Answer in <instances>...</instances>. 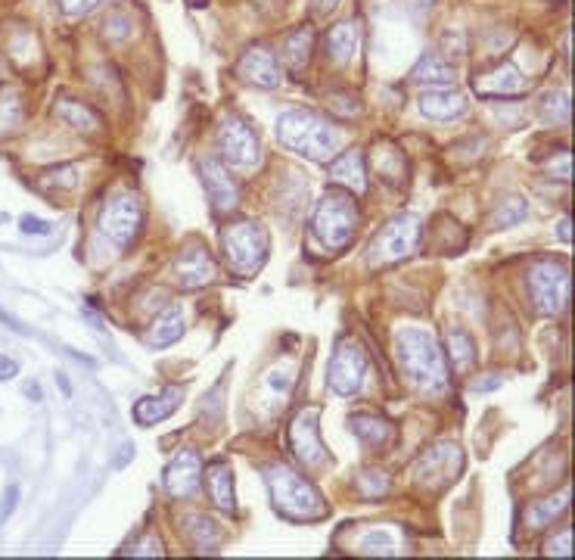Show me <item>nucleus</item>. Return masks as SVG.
I'll list each match as a JSON object with an SVG mask.
<instances>
[{
	"label": "nucleus",
	"instance_id": "obj_1",
	"mask_svg": "<svg viewBox=\"0 0 575 560\" xmlns=\"http://www.w3.org/2000/svg\"><path fill=\"white\" fill-rule=\"evenodd\" d=\"M395 358L405 370V377L420 392H442L448 387L445 352L439 349L436 337L427 330L407 327L395 337Z\"/></svg>",
	"mask_w": 575,
	"mask_h": 560
},
{
	"label": "nucleus",
	"instance_id": "obj_2",
	"mask_svg": "<svg viewBox=\"0 0 575 560\" xmlns=\"http://www.w3.org/2000/svg\"><path fill=\"white\" fill-rule=\"evenodd\" d=\"M278 141L286 150L323 162V159H333V153L340 150L342 134L327 119H320L318 112L290 109L278 119Z\"/></svg>",
	"mask_w": 575,
	"mask_h": 560
},
{
	"label": "nucleus",
	"instance_id": "obj_3",
	"mask_svg": "<svg viewBox=\"0 0 575 560\" xmlns=\"http://www.w3.org/2000/svg\"><path fill=\"white\" fill-rule=\"evenodd\" d=\"M265 483L271 492V504L278 508L283 518L290 520H318L327 514V504L320 501L318 489L296 474L290 464H268L265 467Z\"/></svg>",
	"mask_w": 575,
	"mask_h": 560
},
{
	"label": "nucleus",
	"instance_id": "obj_4",
	"mask_svg": "<svg viewBox=\"0 0 575 560\" xmlns=\"http://www.w3.org/2000/svg\"><path fill=\"white\" fill-rule=\"evenodd\" d=\"M221 249L231 271L249 278L268 259V231L258 221H234L221 231Z\"/></svg>",
	"mask_w": 575,
	"mask_h": 560
},
{
	"label": "nucleus",
	"instance_id": "obj_5",
	"mask_svg": "<svg viewBox=\"0 0 575 560\" xmlns=\"http://www.w3.org/2000/svg\"><path fill=\"white\" fill-rule=\"evenodd\" d=\"M315 238L327 246V249H342L345 243H352L355 231H358V206L348 196V191H330L315 209Z\"/></svg>",
	"mask_w": 575,
	"mask_h": 560
},
{
	"label": "nucleus",
	"instance_id": "obj_6",
	"mask_svg": "<svg viewBox=\"0 0 575 560\" xmlns=\"http://www.w3.org/2000/svg\"><path fill=\"white\" fill-rule=\"evenodd\" d=\"M140 224H144V206L134 194H119L107 199V206L100 209V218H97L100 234L115 249H129L140 234Z\"/></svg>",
	"mask_w": 575,
	"mask_h": 560
},
{
	"label": "nucleus",
	"instance_id": "obj_7",
	"mask_svg": "<svg viewBox=\"0 0 575 560\" xmlns=\"http://www.w3.org/2000/svg\"><path fill=\"white\" fill-rule=\"evenodd\" d=\"M417 243H420V221L414 216H395L374 238L367 259H370L374 268H386V265L411 259L414 249H417Z\"/></svg>",
	"mask_w": 575,
	"mask_h": 560
},
{
	"label": "nucleus",
	"instance_id": "obj_8",
	"mask_svg": "<svg viewBox=\"0 0 575 560\" xmlns=\"http://www.w3.org/2000/svg\"><path fill=\"white\" fill-rule=\"evenodd\" d=\"M529 290H533L535 308L541 315H560L570 302V268H566V261H538L529 271Z\"/></svg>",
	"mask_w": 575,
	"mask_h": 560
},
{
	"label": "nucleus",
	"instance_id": "obj_9",
	"mask_svg": "<svg viewBox=\"0 0 575 560\" xmlns=\"http://www.w3.org/2000/svg\"><path fill=\"white\" fill-rule=\"evenodd\" d=\"M218 144L228 162L243 166V169H256L261 159V144H258L256 129H249L246 119L240 115H224L218 125Z\"/></svg>",
	"mask_w": 575,
	"mask_h": 560
},
{
	"label": "nucleus",
	"instance_id": "obj_10",
	"mask_svg": "<svg viewBox=\"0 0 575 560\" xmlns=\"http://www.w3.org/2000/svg\"><path fill=\"white\" fill-rule=\"evenodd\" d=\"M330 389L337 395H358L367 380V355L358 343H342L330 362Z\"/></svg>",
	"mask_w": 575,
	"mask_h": 560
},
{
	"label": "nucleus",
	"instance_id": "obj_11",
	"mask_svg": "<svg viewBox=\"0 0 575 560\" xmlns=\"http://www.w3.org/2000/svg\"><path fill=\"white\" fill-rule=\"evenodd\" d=\"M461 467H464V454H461V449L451 446V442H442V446L429 449V452L414 464V479H417L420 486H427V489H442V486H448L454 476L461 474Z\"/></svg>",
	"mask_w": 575,
	"mask_h": 560
},
{
	"label": "nucleus",
	"instance_id": "obj_12",
	"mask_svg": "<svg viewBox=\"0 0 575 560\" xmlns=\"http://www.w3.org/2000/svg\"><path fill=\"white\" fill-rule=\"evenodd\" d=\"M199 178L206 184V194L212 199V209L218 216H231L243 203V191L236 184V178L218 159H203L199 162Z\"/></svg>",
	"mask_w": 575,
	"mask_h": 560
},
{
	"label": "nucleus",
	"instance_id": "obj_13",
	"mask_svg": "<svg viewBox=\"0 0 575 560\" xmlns=\"http://www.w3.org/2000/svg\"><path fill=\"white\" fill-rule=\"evenodd\" d=\"M318 421H320L318 409H305V411H298L296 417H293V427H290L293 454L298 458V464H305V467H318L320 461L327 458V452H323V442H320Z\"/></svg>",
	"mask_w": 575,
	"mask_h": 560
},
{
	"label": "nucleus",
	"instance_id": "obj_14",
	"mask_svg": "<svg viewBox=\"0 0 575 560\" xmlns=\"http://www.w3.org/2000/svg\"><path fill=\"white\" fill-rule=\"evenodd\" d=\"M218 278V265L209 256V249L203 246H184L174 259V280L178 287L184 290H199V287H209Z\"/></svg>",
	"mask_w": 575,
	"mask_h": 560
},
{
	"label": "nucleus",
	"instance_id": "obj_15",
	"mask_svg": "<svg viewBox=\"0 0 575 560\" xmlns=\"http://www.w3.org/2000/svg\"><path fill=\"white\" fill-rule=\"evenodd\" d=\"M236 75L256 87H278L283 82V69H280L278 53L268 50V47L246 50L240 57V63H236Z\"/></svg>",
	"mask_w": 575,
	"mask_h": 560
},
{
	"label": "nucleus",
	"instance_id": "obj_16",
	"mask_svg": "<svg viewBox=\"0 0 575 560\" xmlns=\"http://www.w3.org/2000/svg\"><path fill=\"white\" fill-rule=\"evenodd\" d=\"M199 483H203V461L193 449L174 454V461L166 471V489L174 498H193L199 492Z\"/></svg>",
	"mask_w": 575,
	"mask_h": 560
},
{
	"label": "nucleus",
	"instance_id": "obj_17",
	"mask_svg": "<svg viewBox=\"0 0 575 560\" xmlns=\"http://www.w3.org/2000/svg\"><path fill=\"white\" fill-rule=\"evenodd\" d=\"M473 90H476L479 97H519V94L529 90V82H526V75H523L516 65L504 63L498 65V69H491V72H486L482 78H476Z\"/></svg>",
	"mask_w": 575,
	"mask_h": 560
},
{
	"label": "nucleus",
	"instance_id": "obj_18",
	"mask_svg": "<svg viewBox=\"0 0 575 560\" xmlns=\"http://www.w3.org/2000/svg\"><path fill=\"white\" fill-rule=\"evenodd\" d=\"M417 107H420V112H424L427 119L445 122V119H457V115L467 109V100H464L461 90L442 85V87H427V90L417 97Z\"/></svg>",
	"mask_w": 575,
	"mask_h": 560
},
{
	"label": "nucleus",
	"instance_id": "obj_19",
	"mask_svg": "<svg viewBox=\"0 0 575 560\" xmlns=\"http://www.w3.org/2000/svg\"><path fill=\"white\" fill-rule=\"evenodd\" d=\"M330 181L340 184L348 194H364L367 191V169H364L362 150H345L330 162Z\"/></svg>",
	"mask_w": 575,
	"mask_h": 560
},
{
	"label": "nucleus",
	"instance_id": "obj_20",
	"mask_svg": "<svg viewBox=\"0 0 575 560\" xmlns=\"http://www.w3.org/2000/svg\"><path fill=\"white\" fill-rule=\"evenodd\" d=\"M181 399H184V387H169L162 389L159 395H147V399H140L134 405V421L140 427H152V424L171 417L178 411V405H181Z\"/></svg>",
	"mask_w": 575,
	"mask_h": 560
},
{
	"label": "nucleus",
	"instance_id": "obj_21",
	"mask_svg": "<svg viewBox=\"0 0 575 560\" xmlns=\"http://www.w3.org/2000/svg\"><path fill=\"white\" fill-rule=\"evenodd\" d=\"M352 433L362 439L364 446H370V449H383L392 442V436H395V427L380 417V414H374V411H362V414H352Z\"/></svg>",
	"mask_w": 575,
	"mask_h": 560
},
{
	"label": "nucleus",
	"instance_id": "obj_22",
	"mask_svg": "<svg viewBox=\"0 0 575 560\" xmlns=\"http://www.w3.org/2000/svg\"><path fill=\"white\" fill-rule=\"evenodd\" d=\"M358 44H362V28H358V22L355 20L337 22V25L327 32V53H330V60H337V63H348V60L355 57Z\"/></svg>",
	"mask_w": 575,
	"mask_h": 560
},
{
	"label": "nucleus",
	"instance_id": "obj_23",
	"mask_svg": "<svg viewBox=\"0 0 575 560\" xmlns=\"http://www.w3.org/2000/svg\"><path fill=\"white\" fill-rule=\"evenodd\" d=\"M206 483H209V492H212V501L224 511V514H234L236 501H234V474L224 461H215L206 474Z\"/></svg>",
	"mask_w": 575,
	"mask_h": 560
},
{
	"label": "nucleus",
	"instance_id": "obj_24",
	"mask_svg": "<svg viewBox=\"0 0 575 560\" xmlns=\"http://www.w3.org/2000/svg\"><path fill=\"white\" fill-rule=\"evenodd\" d=\"M184 337V312L178 305H169L156 324L149 327V345L152 349H166V345L178 343Z\"/></svg>",
	"mask_w": 575,
	"mask_h": 560
},
{
	"label": "nucleus",
	"instance_id": "obj_25",
	"mask_svg": "<svg viewBox=\"0 0 575 560\" xmlns=\"http://www.w3.org/2000/svg\"><path fill=\"white\" fill-rule=\"evenodd\" d=\"M53 115L69 125V129L82 131V134H94V131L100 129V119H97V112L90 107H85L82 100H57V107H53Z\"/></svg>",
	"mask_w": 575,
	"mask_h": 560
},
{
	"label": "nucleus",
	"instance_id": "obj_26",
	"mask_svg": "<svg viewBox=\"0 0 575 560\" xmlns=\"http://www.w3.org/2000/svg\"><path fill=\"white\" fill-rule=\"evenodd\" d=\"M374 174L386 181V184H405L407 181V162L395 147H380L374 153Z\"/></svg>",
	"mask_w": 575,
	"mask_h": 560
},
{
	"label": "nucleus",
	"instance_id": "obj_27",
	"mask_svg": "<svg viewBox=\"0 0 575 560\" xmlns=\"http://www.w3.org/2000/svg\"><path fill=\"white\" fill-rule=\"evenodd\" d=\"M411 75H414V82L442 87V85H451V78H454V65L448 63L445 57H439V53H427L420 63L414 65Z\"/></svg>",
	"mask_w": 575,
	"mask_h": 560
},
{
	"label": "nucleus",
	"instance_id": "obj_28",
	"mask_svg": "<svg viewBox=\"0 0 575 560\" xmlns=\"http://www.w3.org/2000/svg\"><path fill=\"white\" fill-rule=\"evenodd\" d=\"M311 47H315V28L311 25H298L296 32L286 35V44H283V57L293 69H302L311 57Z\"/></svg>",
	"mask_w": 575,
	"mask_h": 560
},
{
	"label": "nucleus",
	"instance_id": "obj_29",
	"mask_svg": "<svg viewBox=\"0 0 575 560\" xmlns=\"http://www.w3.org/2000/svg\"><path fill=\"white\" fill-rule=\"evenodd\" d=\"M448 358L454 362L457 370H467V367L476 365V343H473V337L464 333V330H451L448 333Z\"/></svg>",
	"mask_w": 575,
	"mask_h": 560
},
{
	"label": "nucleus",
	"instance_id": "obj_30",
	"mask_svg": "<svg viewBox=\"0 0 575 560\" xmlns=\"http://www.w3.org/2000/svg\"><path fill=\"white\" fill-rule=\"evenodd\" d=\"M187 536L196 548L203 551H215V545L221 541V529L218 523L209 518H187Z\"/></svg>",
	"mask_w": 575,
	"mask_h": 560
},
{
	"label": "nucleus",
	"instance_id": "obj_31",
	"mask_svg": "<svg viewBox=\"0 0 575 560\" xmlns=\"http://www.w3.org/2000/svg\"><path fill=\"white\" fill-rule=\"evenodd\" d=\"M570 498H573V492H570V489H563L560 496L548 498V501H538L533 511H529V523H533V526H545V523H554V520L560 518V514H563L566 508H570Z\"/></svg>",
	"mask_w": 575,
	"mask_h": 560
},
{
	"label": "nucleus",
	"instance_id": "obj_32",
	"mask_svg": "<svg viewBox=\"0 0 575 560\" xmlns=\"http://www.w3.org/2000/svg\"><path fill=\"white\" fill-rule=\"evenodd\" d=\"M570 97L563 94V90H554V94H545L541 97V115L548 119V122H554V125H563V122H570Z\"/></svg>",
	"mask_w": 575,
	"mask_h": 560
},
{
	"label": "nucleus",
	"instance_id": "obj_33",
	"mask_svg": "<svg viewBox=\"0 0 575 560\" xmlns=\"http://www.w3.org/2000/svg\"><path fill=\"white\" fill-rule=\"evenodd\" d=\"M22 125V100L16 94H7L0 100V137L7 134H16Z\"/></svg>",
	"mask_w": 575,
	"mask_h": 560
},
{
	"label": "nucleus",
	"instance_id": "obj_34",
	"mask_svg": "<svg viewBox=\"0 0 575 560\" xmlns=\"http://www.w3.org/2000/svg\"><path fill=\"white\" fill-rule=\"evenodd\" d=\"M358 489H362L367 498H380L389 492V476L383 471H364L362 479H358Z\"/></svg>",
	"mask_w": 575,
	"mask_h": 560
},
{
	"label": "nucleus",
	"instance_id": "obj_35",
	"mask_svg": "<svg viewBox=\"0 0 575 560\" xmlns=\"http://www.w3.org/2000/svg\"><path fill=\"white\" fill-rule=\"evenodd\" d=\"M526 218V203L523 199H507L498 212H494V224L498 228H511L516 221H523Z\"/></svg>",
	"mask_w": 575,
	"mask_h": 560
},
{
	"label": "nucleus",
	"instance_id": "obj_36",
	"mask_svg": "<svg viewBox=\"0 0 575 560\" xmlns=\"http://www.w3.org/2000/svg\"><path fill=\"white\" fill-rule=\"evenodd\" d=\"M131 22L122 16V13H115V16H109L107 28H103V35H107L109 41H122V38H129Z\"/></svg>",
	"mask_w": 575,
	"mask_h": 560
},
{
	"label": "nucleus",
	"instance_id": "obj_37",
	"mask_svg": "<svg viewBox=\"0 0 575 560\" xmlns=\"http://www.w3.org/2000/svg\"><path fill=\"white\" fill-rule=\"evenodd\" d=\"M548 555H554V558H570L573 555V529H563L556 539L548 541V548H545Z\"/></svg>",
	"mask_w": 575,
	"mask_h": 560
},
{
	"label": "nucleus",
	"instance_id": "obj_38",
	"mask_svg": "<svg viewBox=\"0 0 575 560\" xmlns=\"http://www.w3.org/2000/svg\"><path fill=\"white\" fill-rule=\"evenodd\" d=\"M548 172L554 174V178H560V181H570V178H573V156L563 150L556 159L548 162Z\"/></svg>",
	"mask_w": 575,
	"mask_h": 560
},
{
	"label": "nucleus",
	"instance_id": "obj_39",
	"mask_svg": "<svg viewBox=\"0 0 575 560\" xmlns=\"http://www.w3.org/2000/svg\"><path fill=\"white\" fill-rule=\"evenodd\" d=\"M97 3H103V0H60V10L65 16H85Z\"/></svg>",
	"mask_w": 575,
	"mask_h": 560
},
{
	"label": "nucleus",
	"instance_id": "obj_40",
	"mask_svg": "<svg viewBox=\"0 0 575 560\" xmlns=\"http://www.w3.org/2000/svg\"><path fill=\"white\" fill-rule=\"evenodd\" d=\"M125 555H162V541L159 539H144L140 545H131V548H125Z\"/></svg>",
	"mask_w": 575,
	"mask_h": 560
},
{
	"label": "nucleus",
	"instance_id": "obj_41",
	"mask_svg": "<svg viewBox=\"0 0 575 560\" xmlns=\"http://www.w3.org/2000/svg\"><path fill=\"white\" fill-rule=\"evenodd\" d=\"M20 228L25 231V234H50V224L35 216H22Z\"/></svg>",
	"mask_w": 575,
	"mask_h": 560
},
{
	"label": "nucleus",
	"instance_id": "obj_42",
	"mask_svg": "<svg viewBox=\"0 0 575 560\" xmlns=\"http://www.w3.org/2000/svg\"><path fill=\"white\" fill-rule=\"evenodd\" d=\"M16 501H20V489L13 486L10 492H7V504H3V511H0V520H7L13 514V508H16Z\"/></svg>",
	"mask_w": 575,
	"mask_h": 560
},
{
	"label": "nucleus",
	"instance_id": "obj_43",
	"mask_svg": "<svg viewBox=\"0 0 575 560\" xmlns=\"http://www.w3.org/2000/svg\"><path fill=\"white\" fill-rule=\"evenodd\" d=\"M13 374H20L16 362H10V358H0V380H10Z\"/></svg>",
	"mask_w": 575,
	"mask_h": 560
},
{
	"label": "nucleus",
	"instance_id": "obj_44",
	"mask_svg": "<svg viewBox=\"0 0 575 560\" xmlns=\"http://www.w3.org/2000/svg\"><path fill=\"white\" fill-rule=\"evenodd\" d=\"M402 7H407V10H414V13H427L429 7H432V0H399Z\"/></svg>",
	"mask_w": 575,
	"mask_h": 560
},
{
	"label": "nucleus",
	"instance_id": "obj_45",
	"mask_svg": "<svg viewBox=\"0 0 575 560\" xmlns=\"http://www.w3.org/2000/svg\"><path fill=\"white\" fill-rule=\"evenodd\" d=\"M268 387L286 389V387H290V377H286L283 370H278V374H271V377H268Z\"/></svg>",
	"mask_w": 575,
	"mask_h": 560
},
{
	"label": "nucleus",
	"instance_id": "obj_46",
	"mask_svg": "<svg viewBox=\"0 0 575 560\" xmlns=\"http://www.w3.org/2000/svg\"><path fill=\"white\" fill-rule=\"evenodd\" d=\"M337 3H340V0H318V3H315V10H318L320 16H327V13H333V10H337Z\"/></svg>",
	"mask_w": 575,
	"mask_h": 560
},
{
	"label": "nucleus",
	"instance_id": "obj_47",
	"mask_svg": "<svg viewBox=\"0 0 575 560\" xmlns=\"http://www.w3.org/2000/svg\"><path fill=\"white\" fill-rule=\"evenodd\" d=\"M560 238L566 240V243L573 240V231H570V218H563V221H560Z\"/></svg>",
	"mask_w": 575,
	"mask_h": 560
},
{
	"label": "nucleus",
	"instance_id": "obj_48",
	"mask_svg": "<svg viewBox=\"0 0 575 560\" xmlns=\"http://www.w3.org/2000/svg\"><path fill=\"white\" fill-rule=\"evenodd\" d=\"M494 387H501V380H498V377H489V380L476 384V389H494Z\"/></svg>",
	"mask_w": 575,
	"mask_h": 560
}]
</instances>
